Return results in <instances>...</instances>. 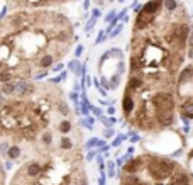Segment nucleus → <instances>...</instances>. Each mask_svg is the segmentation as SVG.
I'll return each mask as SVG.
<instances>
[{
  "mask_svg": "<svg viewBox=\"0 0 193 185\" xmlns=\"http://www.w3.org/2000/svg\"><path fill=\"white\" fill-rule=\"evenodd\" d=\"M60 148L61 150H65V151H68L73 148V141L70 139V138H66V136H63L61 139H60Z\"/></svg>",
  "mask_w": 193,
  "mask_h": 185,
  "instance_id": "1a4fd4ad",
  "label": "nucleus"
},
{
  "mask_svg": "<svg viewBox=\"0 0 193 185\" xmlns=\"http://www.w3.org/2000/svg\"><path fill=\"white\" fill-rule=\"evenodd\" d=\"M70 99L73 100V102H78V95L75 94V92H71V94H70Z\"/></svg>",
  "mask_w": 193,
  "mask_h": 185,
  "instance_id": "6ab92c4d",
  "label": "nucleus"
},
{
  "mask_svg": "<svg viewBox=\"0 0 193 185\" xmlns=\"http://www.w3.org/2000/svg\"><path fill=\"white\" fill-rule=\"evenodd\" d=\"M181 114L185 117H190L193 119V100H186V102L181 106Z\"/></svg>",
  "mask_w": 193,
  "mask_h": 185,
  "instance_id": "423d86ee",
  "label": "nucleus"
},
{
  "mask_svg": "<svg viewBox=\"0 0 193 185\" xmlns=\"http://www.w3.org/2000/svg\"><path fill=\"white\" fill-rule=\"evenodd\" d=\"M0 185H5V166L0 161Z\"/></svg>",
  "mask_w": 193,
  "mask_h": 185,
  "instance_id": "2eb2a0df",
  "label": "nucleus"
},
{
  "mask_svg": "<svg viewBox=\"0 0 193 185\" xmlns=\"http://www.w3.org/2000/svg\"><path fill=\"white\" fill-rule=\"evenodd\" d=\"M132 106H134L132 97L127 94V95L124 97V112H125V114H131V112H132Z\"/></svg>",
  "mask_w": 193,
  "mask_h": 185,
  "instance_id": "6e6552de",
  "label": "nucleus"
},
{
  "mask_svg": "<svg viewBox=\"0 0 193 185\" xmlns=\"http://www.w3.org/2000/svg\"><path fill=\"white\" fill-rule=\"evenodd\" d=\"M15 87H17V80H12V82L2 83L0 85V92H2L3 97L12 99V97H15Z\"/></svg>",
  "mask_w": 193,
  "mask_h": 185,
  "instance_id": "20e7f679",
  "label": "nucleus"
},
{
  "mask_svg": "<svg viewBox=\"0 0 193 185\" xmlns=\"http://www.w3.org/2000/svg\"><path fill=\"white\" fill-rule=\"evenodd\" d=\"M154 106H156V119L161 124H170L173 121L175 102L170 94H158L154 97Z\"/></svg>",
  "mask_w": 193,
  "mask_h": 185,
  "instance_id": "f257e3e1",
  "label": "nucleus"
},
{
  "mask_svg": "<svg viewBox=\"0 0 193 185\" xmlns=\"http://www.w3.org/2000/svg\"><path fill=\"white\" fill-rule=\"evenodd\" d=\"M171 170H173V163L171 161H151L149 163V171L153 175V178H156V180L166 178Z\"/></svg>",
  "mask_w": 193,
  "mask_h": 185,
  "instance_id": "f03ea898",
  "label": "nucleus"
},
{
  "mask_svg": "<svg viewBox=\"0 0 193 185\" xmlns=\"http://www.w3.org/2000/svg\"><path fill=\"white\" fill-rule=\"evenodd\" d=\"M58 129H60L61 134H68V133L71 131V121H68V119L61 121L60 126H58Z\"/></svg>",
  "mask_w": 193,
  "mask_h": 185,
  "instance_id": "0eeeda50",
  "label": "nucleus"
},
{
  "mask_svg": "<svg viewBox=\"0 0 193 185\" xmlns=\"http://www.w3.org/2000/svg\"><path fill=\"white\" fill-rule=\"evenodd\" d=\"M129 87L134 88V90H137V88H141V87H142V80H141V78H137V77L131 78V82H129Z\"/></svg>",
  "mask_w": 193,
  "mask_h": 185,
  "instance_id": "ddd939ff",
  "label": "nucleus"
},
{
  "mask_svg": "<svg viewBox=\"0 0 193 185\" xmlns=\"http://www.w3.org/2000/svg\"><path fill=\"white\" fill-rule=\"evenodd\" d=\"M3 102H5V97H3V95H2V92H0V106H2Z\"/></svg>",
  "mask_w": 193,
  "mask_h": 185,
  "instance_id": "412c9836",
  "label": "nucleus"
},
{
  "mask_svg": "<svg viewBox=\"0 0 193 185\" xmlns=\"http://www.w3.org/2000/svg\"><path fill=\"white\" fill-rule=\"evenodd\" d=\"M139 68H141V61H139V58L134 56L132 58V70H139Z\"/></svg>",
  "mask_w": 193,
  "mask_h": 185,
  "instance_id": "f3484780",
  "label": "nucleus"
},
{
  "mask_svg": "<svg viewBox=\"0 0 193 185\" xmlns=\"http://www.w3.org/2000/svg\"><path fill=\"white\" fill-rule=\"evenodd\" d=\"M37 90L36 83H32L31 80H17V87H15V97L17 99H29L31 95H34Z\"/></svg>",
  "mask_w": 193,
  "mask_h": 185,
  "instance_id": "7ed1b4c3",
  "label": "nucleus"
},
{
  "mask_svg": "<svg viewBox=\"0 0 193 185\" xmlns=\"http://www.w3.org/2000/svg\"><path fill=\"white\" fill-rule=\"evenodd\" d=\"M63 66H65L63 63H58V65H54V66H53V71H61V70H63Z\"/></svg>",
  "mask_w": 193,
  "mask_h": 185,
  "instance_id": "a211bd4d",
  "label": "nucleus"
},
{
  "mask_svg": "<svg viewBox=\"0 0 193 185\" xmlns=\"http://www.w3.org/2000/svg\"><path fill=\"white\" fill-rule=\"evenodd\" d=\"M188 183V180H186V177L185 175H180L178 178L175 180V185H186Z\"/></svg>",
  "mask_w": 193,
  "mask_h": 185,
  "instance_id": "dca6fc26",
  "label": "nucleus"
},
{
  "mask_svg": "<svg viewBox=\"0 0 193 185\" xmlns=\"http://www.w3.org/2000/svg\"><path fill=\"white\" fill-rule=\"evenodd\" d=\"M56 107H58V111H60V114L63 116H70V109H68V104H65L63 100H60V102L56 104Z\"/></svg>",
  "mask_w": 193,
  "mask_h": 185,
  "instance_id": "9b49d317",
  "label": "nucleus"
},
{
  "mask_svg": "<svg viewBox=\"0 0 193 185\" xmlns=\"http://www.w3.org/2000/svg\"><path fill=\"white\" fill-rule=\"evenodd\" d=\"M68 66H70V70H71V71H73V73H76V75H80V63H78L76 60H75V61H71V63H70V65H68Z\"/></svg>",
  "mask_w": 193,
  "mask_h": 185,
  "instance_id": "4468645a",
  "label": "nucleus"
},
{
  "mask_svg": "<svg viewBox=\"0 0 193 185\" xmlns=\"http://www.w3.org/2000/svg\"><path fill=\"white\" fill-rule=\"evenodd\" d=\"M122 185H141V183H139V180H137L136 177H132V175H127V177H125V178H124Z\"/></svg>",
  "mask_w": 193,
  "mask_h": 185,
  "instance_id": "f8f14e48",
  "label": "nucleus"
},
{
  "mask_svg": "<svg viewBox=\"0 0 193 185\" xmlns=\"http://www.w3.org/2000/svg\"><path fill=\"white\" fill-rule=\"evenodd\" d=\"M139 166H141V160H134V161H131V163H127V165H125L124 170L127 171V173H132V171H136Z\"/></svg>",
  "mask_w": 193,
  "mask_h": 185,
  "instance_id": "9d476101",
  "label": "nucleus"
},
{
  "mask_svg": "<svg viewBox=\"0 0 193 185\" xmlns=\"http://www.w3.org/2000/svg\"><path fill=\"white\" fill-rule=\"evenodd\" d=\"M5 156L9 160H12V161H14V160H19L20 156H22V148H20L19 144H14V143H12V144L9 146V150H7Z\"/></svg>",
  "mask_w": 193,
  "mask_h": 185,
  "instance_id": "39448f33",
  "label": "nucleus"
},
{
  "mask_svg": "<svg viewBox=\"0 0 193 185\" xmlns=\"http://www.w3.org/2000/svg\"><path fill=\"white\" fill-rule=\"evenodd\" d=\"M81 51H83V46H78V48H76V53H75V54H76V56H80V54H81Z\"/></svg>",
  "mask_w": 193,
  "mask_h": 185,
  "instance_id": "aec40b11",
  "label": "nucleus"
}]
</instances>
